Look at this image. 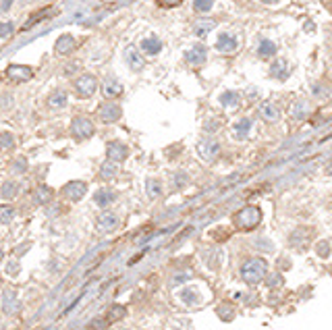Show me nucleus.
Listing matches in <instances>:
<instances>
[{
	"label": "nucleus",
	"instance_id": "nucleus-1",
	"mask_svg": "<svg viewBox=\"0 0 332 330\" xmlns=\"http://www.w3.org/2000/svg\"><path fill=\"white\" fill-rule=\"evenodd\" d=\"M266 272H268V264L262 258H251L241 266V278L247 285H258L266 276Z\"/></svg>",
	"mask_w": 332,
	"mask_h": 330
},
{
	"label": "nucleus",
	"instance_id": "nucleus-2",
	"mask_svg": "<svg viewBox=\"0 0 332 330\" xmlns=\"http://www.w3.org/2000/svg\"><path fill=\"white\" fill-rule=\"evenodd\" d=\"M260 220H262V212H260V208H256V206H247L243 210H239V212L235 214V218H233L235 226L241 229V231L256 229L260 224Z\"/></svg>",
	"mask_w": 332,
	"mask_h": 330
},
{
	"label": "nucleus",
	"instance_id": "nucleus-3",
	"mask_svg": "<svg viewBox=\"0 0 332 330\" xmlns=\"http://www.w3.org/2000/svg\"><path fill=\"white\" fill-rule=\"evenodd\" d=\"M75 89H77V94H79L81 98H92V96L96 94V89H98V79H96L94 75L85 73V75L77 77Z\"/></svg>",
	"mask_w": 332,
	"mask_h": 330
},
{
	"label": "nucleus",
	"instance_id": "nucleus-4",
	"mask_svg": "<svg viewBox=\"0 0 332 330\" xmlns=\"http://www.w3.org/2000/svg\"><path fill=\"white\" fill-rule=\"evenodd\" d=\"M71 131H73V135H75L77 139H87V137H92V135H94L96 127H94V123L89 121V118H85V116H77V118H73Z\"/></svg>",
	"mask_w": 332,
	"mask_h": 330
},
{
	"label": "nucleus",
	"instance_id": "nucleus-5",
	"mask_svg": "<svg viewBox=\"0 0 332 330\" xmlns=\"http://www.w3.org/2000/svg\"><path fill=\"white\" fill-rule=\"evenodd\" d=\"M87 193V185L83 183V181H71V183H67L63 189H60V195H63L67 201H79L83 195Z\"/></svg>",
	"mask_w": 332,
	"mask_h": 330
},
{
	"label": "nucleus",
	"instance_id": "nucleus-6",
	"mask_svg": "<svg viewBox=\"0 0 332 330\" xmlns=\"http://www.w3.org/2000/svg\"><path fill=\"white\" fill-rule=\"evenodd\" d=\"M98 116H100V121H104V123H114V121H118V118L123 116V108H120L118 104H114V102H106V104H102L98 108Z\"/></svg>",
	"mask_w": 332,
	"mask_h": 330
},
{
	"label": "nucleus",
	"instance_id": "nucleus-7",
	"mask_svg": "<svg viewBox=\"0 0 332 330\" xmlns=\"http://www.w3.org/2000/svg\"><path fill=\"white\" fill-rule=\"evenodd\" d=\"M106 154L110 162H123L129 156V147L123 141H110L106 145Z\"/></svg>",
	"mask_w": 332,
	"mask_h": 330
},
{
	"label": "nucleus",
	"instance_id": "nucleus-8",
	"mask_svg": "<svg viewBox=\"0 0 332 330\" xmlns=\"http://www.w3.org/2000/svg\"><path fill=\"white\" fill-rule=\"evenodd\" d=\"M178 301L183 303V306H187V308H195V306L203 303V299L199 297L197 287H195V285H189V287H185L183 291L178 293Z\"/></svg>",
	"mask_w": 332,
	"mask_h": 330
},
{
	"label": "nucleus",
	"instance_id": "nucleus-9",
	"mask_svg": "<svg viewBox=\"0 0 332 330\" xmlns=\"http://www.w3.org/2000/svg\"><path fill=\"white\" fill-rule=\"evenodd\" d=\"M218 152H220V145H218V141H214V139H201V141L197 143V154H199L203 160H214V158L218 156Z\"/></svg>",
	"mask_w": 332,
	"mask_h": 330
},
{
	"label": "nucleus",
	"instance_id": "nucleus-10",
	"mask_svg": "<svg viewBox=\"0 0 332 330\" xmlns=\"http://www.w3.org/2000/svg\"><path fill=\"white\" fill-rule=\"evenodd\" d=\"M7 77L13 79L15 83H23L34 77V71H32V67H25V65H11L7 69Z\"/></svg>",
	"mask_w": 332,
	"mask_h": 330
},
{
	"label": "nucleus",
	"instance_id": "nucleus-11",
	"mask_svg": "<svg viewBox=\"0 0 332 330\" xmlns=\"http://www.w3.org/2000/svg\"><path fill=\"white\" fill-rule=\"evenodd\" d=\"M237 46H239V42H237L235 34H231V32H222V34H218V38H216V50H218V52L231 54V52L237 50Z\"/></svg>",
	"mask_w": 332,
	"mask_h": 330
},
{
	"label": "nucleus",
	"instance_id": "nucleus-12",
	"mask_svg": "<svg viewBox=\"0 0 332 330\" xmlns=\"http://www.w3.org/2000/svg\"><path fill=\"white\" fill-rule=\"evenodd\" d=\"M118 224H120L118 216H116V214H108V212L102 214V216H98V220H96V229H98V233H102V235H108V233L116 231Z\"/></svg>",
	"mask_w": 332,
	"mask_h": 330
},
{
	"label": "nucleus",
	"instance_id": "nucleus-13",
	"mask_svg": "<svg viewBox=\"0 0 332 330\" xmlns=\"http://www.w3.org/2000/svg\"><path fill=\"white\" fill-rule=\"evenodd\" d=\"M125 61H127V65H129V69L131 71H141L143 69V65H145V61H143V56L139 54V50L137 48H133V46H129L127 50H125Z\"/></svg>",
	"mask_w": 332,
	"mask_h": 330
},
{
	"label": "nucleus",
	"instance_id": "nucleus-14",
	"mask_svg": "<svg viewBox=\"0 0 332 330\" xmlns=\"http://www.w3.org/2000/svg\"><path fill=\"white\" fill-rule=\"evenodd\" d=\"M206 56H208V52H206L203 46H191V48L185 52V61H187L189 65L199 67V65L206 63Z\"/></svg>",
	"mask_w": 332,
	"mask_h": 330
},
{
	"label": "nucleus",
	"instance_id": "nucleus-15",
	"mask_svg": "<svg viewBox=\"0 0 332 330\" xmlns=\"http://www.w3.org/2000/svg\"><path fill=\"white\" fill-rule=\"evenodd\" d=\"M75 46H77L75 38H73L71 34H65V36H60L58 42H56V54H60V56L71 54V52L75 50Z\"/></svg>",
	"mask_w": 332,
	"mask_h": 330
},
{
	"label": "nucleus",
	"instance_id": "nucleus-16",
	"mask_svg": "<svg viewBox=\"0 0 332 330\" xmlns=\"http://www.w3.org/2000/svg\"><path fill=\"white\" fill-rule=\"evenodd\" d=\"M116 199V193L112 191V189H98L96 191V195H94V204L98 206V208H106V206H110L112 201Z\"/></svg>",
	"mask_w": 332,
	"mask_h": 330
},
{
	"label": "nucleus",
	"instance_id": "nucleus-17",
	"mask_svg": "<svg viewBox=\"0 0 332 330\" xmlns=\"http://www.w3.org/2000/svg\"><path fill=\"white\" fill-rule=\"evenodd\" d=\"M160 50H162V42H160V38H156V36H147V38L141 40V52H145V54H158Z\"/></svg>",
	"mask_w": 332,
	"mask_h": 330
},
{
	"label": "nucleus",
	"instance_id": "nucleus-18",
	"mask_svg": "<svg viewBox=\"0 0 332 330\" xmlns=\"http://www.w3.org/2000/svg\"><path fill=\"white\" fill-rule=\"evenodd\" d=\"M260 114H262V118L264 121H276V118L280 116V112H278V108L272 104V102H264L262 106H260Z\"/></svg>",
	"mask_w": 332,
	"mask_h": 330
},
{
	"label": "nucleus",
	"instance_id": "nucleus-19",
	"mask_svg": "<svg viewBox=\"0 0 332 330\" xmlns=\"http://www.w3.org/2000/svg\"><path fill=\"white\" fill-rule=\"evenodd\" d=\"M249 131H251V121H249V118H241V121L235 123V127H233V135L237 139H245Z\"/></svg>",
	"mask_w": 332,
	"mask_h": 330
},
{
	"label": "nucleus",
	"instance_id": "nucleus-20",
	"mask_svg": "<svg viewBox=\"0 0 332 330\" xmlns=\"http://www.w3.org/2000/svg\"><path fill=\"white\" fill-rule=\"evenodd\" d=\"M270 75L276 77V79L289 77V63L287 61H276L272 67H270Z\"/></svg>",
	"mask_w": 332,
	"mask_h": 330
},
{
	"label": "nucleus",
	"instance_id": "nucleus-21",
	"mask_svg": "<svg viewBox=\"0 0 332 330\" xmlns=\"http://www.w3.org/2000/svg\"><path fill=\"white\" fill-rule=\"evenodd\" d=\"M120 94H123V85H120L118 81H106V85H104V96L106 98H118Z\"/></svg>",
	"mask_w": 332,
	"mask_h": 330
},
{
	"label": "nucleus",
	"instance_id": "nucleus-22",
	"mask_svg": "<svg viewBox=\"0 0 332 330\" xmlns=\"http://www.w3.org/2000/svg\"><path fill=\"white\" fill-rule=\"evenodd\" d=\"M118 168H116V162H104L102 168H100V179H104V181H112V179L116 176Z\"/></svg>",
	"mask_w": 332,
	"mask_h": 330
},
{
	"label": "nucleus",
	"instance_id": "nucleus-23",
	"mask_svg": "<svg viewBox=\"0 0 332 330\" xmlns=\"http://www.w3.org/2000/svg\"><path fill=\"white\" fill-rule=\"evenodd\" d=\"M220 104L224 108H237L239 106V94L237 92H224L220 96Z\"/></svg>",
	"mask_w": 332,
	"mask_h": 330
},
{
	"label": "nucleus",
	"instance_id": "nucleus-24",
	"mask_svg": "<svg viewBox=\"0 0 332 330\" xmlns=\"http://www.w3.org/2000/svg\"><path fill=\"white\" fill-rule=\"evenodd\" d=\"M34 199H36L38 204H48V201L52 199V189L46 187V185H40V187L36 189V193H34Z\"/></svg>",
	"mask_w": 332,
	"mask_h": 330
},
{
	"label": "nucleus",
	"instance_id": "nucleus-25",
	"mask_svg": "<svg viewBox=\"0 0 332 330\" xmlns=\"http://www.w3.org/2000/svg\"><path fill=\"white\" fill-rule=\"evenodd\" d=\"M258 54H260L262 58L274 56V54H276V44H274V42H270V40H264V42L260 44V48H258Z\"/></svg>",
	"mask_w": 332,
	"mask_h": 330
},
{
	"label": "nucleus",
	"instance_id": "nucleus-26",
	"mask_svg": "<svg viewBox=\"0 0 332 330\" xmlns=\"http://www.w3.org/2000/svg\"><path fill=\"white\" fill-rule=\"evenodd\" d=\"M125 316H127V308H125V306H112V308L108 310L106 320H108V322H116V320H123Z\"/></svg>",
	"mask_w": 332,
	"mask_h": 330
},
{
	"label": "nucleus",
	"instance_id": "nucleus-27",
	"mask_svg": "<svg viewBox=\"0 0 332 330\" xmlns=\"http://www.w3.org/2000/svg\"><path fill=\"white\" fill-rule=\"evenodd\" d=\"M48 104L52 106V108H63V106H67V94L65 92H54L50 98H48Z\"/></svg>",
	"mask_w": 332,
	"mask_h": 330
},
{
	"label": "nucleus",
	"instance_id": "nucleus-28",
	"mask_svg": "<svg viewBox=\"0 0 332 330\" xmlns=\"http://www.w3.org/2000/svg\"><path fill=\"white\" fill-rule=\"evenodd\" d=\"M19 193V185L17 183H5L3 185V189H0V195H3V199H13L15 195Z\"/></svg>",
	"mask_w": 332,
	"mask_h": 330
},
{
	"label": "nucleus",
	"instance_id": "nucleus-29",
	"mask_svg": "<svg viewBox=\"0 0 332 330\" xmlns=\"http://www.w3.org/2000/svg\"><path fill=\"white\" fill-rule=\"evenodd\" d=\"M13 218H15V210H13V206H9V204L0 206V222H3V224H9Z\"/></svg>",
	"mask_w": 332,
	"mask_h": 330
},
{
	"label": "nucleus",
	"instance_id": "nucleus-30",
	"mask_svg": "<svg viewBox=\"0 0 332 330\" xmlns=\"http://www.w3.org/2000/svg\"><path fill=\"white\" fill-rule=\"evenodd\" d=\"M145 191H147L149 197H158V195L162 193V185H160L158 181H147V183H145Z\"/></svg>",
	"mask_w": 332,
	"mask_h": 330
},
{
	"label": "nucleus",
	"instance_id": "nucleus-31",
	"mask_svg": "<svg viewBox=\"0 0 332 330\" xmlns=\"http://www.w3.org/2000/svg\"><path fill=\"white\" fill-rule=\"evenodd\" d=\"M212 7H214V0H195L193 3V9L197 13H208V11H212Z\"/></svg>",
	"mask_w": 332,
	"mask_h": 330
},
{
	"label": "nucleus",
	"instance_id": "nucleus-32",
	"mask_svg": "<svg viewBox=\"0 0 332 330\" xmlns=\"http://www.w3.org/2000/svg\"><path fill=\"white\" fill-rule=\"evenodd\" d=\"M216 314L222 318V320H233L235 318V308H228V306H220L216 310Z\"/></svg>",
	"mask_w": 332,
	"mask_h": 330
},
{
	"label": "nucleus",
	"instance_id": "nucleus-33",
	"mask_svg": "<svg viewBox=\"0 0 332 330\" xmlns=\"http://www.w3.org/2000/svg\"><path fill=\"white\" fill-rule=\"evenodd\" d=\"M87 330H108V320H104V318H96L94 322H89Z\"/></svg>",
	"mask_w": 332,
	"mask_h": 330
},
{
	"label": "nucleus",
	"instance_id": "nucleus-34",
	"mask_svg": "<svg viewBox=\"0 0 332 330\" xmlns=\"http://www.w3.org/2000/svg\"><path fill=\"white\" fill-rule=\"evenodd\" d=\"M214 23H203V25H195V34L197 36H206L208 34V29H212Z\"/></svg>",
	"mask_w": 332,
	"mask_h": 330
},
{
	"label": "nucleus",
	"instance_id": "nucleus-35",
	"mask_svg": "<svg viewBox=\"0 0 332 330\" xmlns=\"http://www.w3.org/2000/svg\"><path fill=\"white\" fill-rule=\"evenodd\" d=\"M13 135H9V133H3V135H0V145H3V147H13Z\"/></svg>",
	"mask_w": 332,
	"mask_h": 330
},
{
	"label": "nucleus",
	"instance_id": "nucleus-36",
	"mask_svg": "<svg viewBox=\"0 0 332 330\" xmlns=\"http://www.w3.org/2000/svg\"><path fill=\"white\" fill-rule=\"evenodd\" d=\"M183 0H158V5L164 7V9H172V7H178Z\"/></svg>",
	"mask_w": 332,
	"mask_h": 330
},
{
	"label": "nucleus",
	"instance_id": "nucleus-37",
	"mask_svg": "<svg viewBox=\"0 0 332 330\" xmlns=\"http://www.w3.org/2000/svg\"><path fill=\"white\" fill-rule=\"evenodd\" d=\"M13 32V23H3L0 25V38H7Z\"/></svg>",
	"mask_w": 332,
	"mask_h": 330
},
{
	"label": "nucleus",
	"instance_id": "nucleus-38",
	"mask_svg": "<svg viewBox=\"0 0 332 330\" xmlns=\"http://www.w3.org/2000/svg\"><path fill=\"white\" fill-rule=\"evenodd\" d=\"M7 272H9L11 276L19 272V266H17V262H11V264H9V270H7Z\"/></svg>",
	"mask_w": 332,
	"mask_h": 330
},
{
	"label": "nucleus",
	"instance_id": "nucleus-39",
	"mask_svg": "<svg viewBox=\"0 0 332 330\" xmlns=\"http://www.w3.org/2000/svg\"><path fill=\"white\" fill-rule=\"evenodd\" d=\"M262 3H266V5H276V3H280V0H262Z\"/></svg>",
	"mask_w": 332,
	"mask_h": 330
},
{
	"label": "nucleus",
	"instance_id": "nucleus-40",
	"mask_svg": "<svg viewBox=\"0 0 332 330\" xmlns=\"http://www.w3.org/2000/svg\"><path fill=\"white\" fill-rule=\"evenodd\" d=\"M9 5H11V0H3V9H9Z\"/></svg>",
	"mask_w": 332,
	"mask_h": 330
},
{
	"label": "nucleus",
	"instance_id": "nucleus-41",
	"mask_svg": "<svg viewBox=\"0 0 332 330\" xmlns=\"http://www.w3.org/2000/svg\"><path fill=\"white\" fill-rule=\"evenodd\" d=\"M3 258H5V251H3V249H0V262H3Z\"/></svg>",
	"mask_w": 332,
	"mask_h": 330
}]
</instances>
